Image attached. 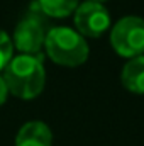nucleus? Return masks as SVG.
Returning a JSON list of instances; mask_svg holds the SVG:
<instances>
[{
    "instance_id": "1",
    "label": "nucleus",
    "mask_w": 144,
    "mask_h": 146,
    "mask_svg": "<svg viewBox=\"0 0 144 146\" xmlns=\"http://www.w3.org/2000/svg\"><path fill=\"white\" fill-rule=\"evenodd\" d=\"M2 78L9 88V94L22 100H32L39 97L46 85V70L42 58L37 54H17L2 70Z\"/></svg>"
},
{
    "instance_id": "2",
    "label": "nucleus",
    "mask_w": 144,
    "mask_h": 146,
    "mask_svg": "<svg viewBox=\"0 0 144 146\" xmlns=\"http://www.w3.org/2000/svg\"><path fill=\"white\" fill-rule=\"evenodd\" d=\"M44 49L51 61L68 68L83 65L90 53L85 37L70 27H49L44 41Z\"/></svg>"
},
{
    "instance_id": "3",
    "label": "nucleus",
    "mask_w": 144,
    "mask_h": 146,
    "mask_svg": "<svg viewBox=\"0 0 144 146\" xmlns=\"http://www.w3.org/2000/svg\"><path fill=\"white\" fill-rule=\"evenodd\" d=\"M48 31H49V27H48L46 15L34 3L31 7V10L15 26L14 36H12V44H14V48H17V51H20V54L41 56V49L44 46Z\"/></svg>"
},
{
    "instance_id": "4",
    "label": "nucleus",
    "mask_w": 144,
    "mask_h": 146,
    "mask_svg": "<svg viewBox=\"0 0 144 146\" xmlns=\"http://www.w3.org/2000/svg\"><path fill=\"white\" fill-rule=\"evenodd\" d=\"M110 44L122 58H136L144 53V19L137 15L122 17L110 31Z\"/></svg>"
},
{
    "instance_id": "5",
    "label": "nucleus",
    "mask_w": 144,
    "mask_h": 146,
    "mask_svg": "<svg viewBox=\"0 0 144 146\" xmlns=\"http://www.w3.org/2000/svg\"><path fill=\"white\" fill-rule=\"evenodd\" d=\"M76 31L85 37H100L110 29V14L104 3L83 2L73 12Z\"/></svg>"
},
{
    "instance_id": "6",
    "label": "nucleus",
    "mask_w": 144,
    "mask_h": 146,
    "mask_svg": "<svg viewBox=\"0 0 144 146\" xmlns=\"http://www.w3.org/2000/svg\"><path fill=\"white\" fill-rule=\"evenodd\" d=\"M15 146H53V133L42 121H29L19 129Z\"/></svg>"
},
{
    "instance_id": "7",
    "label": "nucleus",
    "mask_w": 144,
    "mask_h": 146,
    "mask_svg": "<svg viewBox=\"0 0 144 146\" xmlns=\"http://www.w3.org/2000/svg\"><path fill=\"white\" fill-rule=\"evenodd\" d=\"M122 85L137 95H144V54L131 58L120 73Z\"/></svg>"
},
{
    "instance_id": "8",
    "label": "nucleus",
    "mask_w": 144,
    "mask_h": 146,
    "mask_svg": "<svg viewBox=\"0 0 144 146\" xmlns=\"http://www.w3.org/2000/svg\"><path fill=\"white\" fill-rule=\"evenodd\" d=\"M36 5L46 17L65 19L80 5V0H36Z\"/></svg>"
},
{
    "instance_id": "9",
    "label": "nucleus",
    "mask_w": 144,
    "mask_h": 146,
    "mask_svg": "<svg viewBox=\"0 0 144 146\" xmlns=\"http://www.w3.org/2000/svg\"><path fill=\"white\" fill-rule=\"evenodd\" d=\"M12 56H14L12 37L9 36L5 31L0 29V72L7 66V63L12 60Z\"/></svg>"
},
{
    "instance_id": "10",
    "label": "nucleus",
    "mask_w": 144,
    "mask_h": 146,
    "mask_svg": "<svg viewBox=\"0 0 144 146\" xmlns=\"http://www.w3.org/2000/svg\"><path fill=\"white\" fill-rule=\"evenodd\" d=\"M7 97H9V88H7V85H5V80H3L2 75H0V106L5 104Z\"/></svg>"
},
{
    "instance_id": "11",
    "label": "nucleus",
    "mask_w": 144,
    "mask_h": 146,
    "mask_svg": "<svg viewBox=\"0 0 144 146\" xmlns=\"http://www.w3.org/2000/svg\"><path fill=\"white\" fill-rule=\"evenodd\" d=\"M90 2H97V3H105V2H108V0H90Z\"/></svg>"
}]
</instances>
